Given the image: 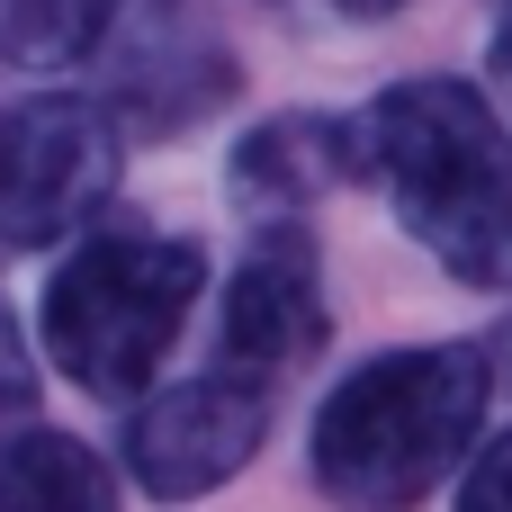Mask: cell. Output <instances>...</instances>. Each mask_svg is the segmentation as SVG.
Instances as JSON below:
<instances>
[{
    "label": "cell",
    "instance_id": "cell-2",
    "mask_svg": "<svg viewBox=\"0 0 512 512\" xmlns=\"http://www.w3.org/2000/svg\"><path fill=\"white\" fill-rule=\"evenodd\" d=\"M495 396V360L477 342H414V351H378L369 369H351L315 432H306V468L324 486V504L342 512H414L441 495V477L468 468L477 423Z\"/></svg>",
    "mask_w": 512,
    "mask_h": 512
},
{
    "label": "cell",
    "instance_id": "cell-13",
    "mask_svg": "<svg viewBox=\"0 0 512 512\" xmlns=\"http://www.w3.org/2000/svg\"><path fill=\"white\" fill-rule=\"evenodd\" d=\"M486 81H495V108H512V9L495 27V45H486Z\"/></svg>",
    "mask_w": 512,
    "mask_h": 512
},
{
    "label": "cell",
    "instance_id": "cell-3",
    "mask_svg": "<svg viewBox=\"0 0 512 512\" xmlns=\"http://www.w3.org/2000/svg\"><path fill=\"white\" fill-rule=\"evenodd\" d=\"M198 297H207V252L189 234L90 225L45 270L36 333H45V360L81 396L126 405V396L153 387V369L171 360V342H180V324H189Z\"/></svg>",
    "mask_w": 512,
    "mask_h": 512
},
{
    "label": "cell",
    "instance_id": "cell-11",
    "mask_svg": "<svg viewBox=\"0 0 512 512\" xmlns=\"http://www.w3.org/2000/svg\"><path fill=\"white\" fill-rule=\"evenodd\" d=\"M27 414H36V360H27V333H18V315H9V297H0V441H9Z\"/></svg>",
    "mask_w": 512,
    "mask_h": 512
},
{
    "label": "cell",
    "instance_id": "cell-14",
    "mask_svg": "<svg viewBox=\"0 0 512 512\" xmlns=\"http://www.w3.org/2000/svg\"><path fill=\"white\" fill-rule=\"evenodd\" d=\"M315 9H333V18H387V9H405V0H315Z\"/></svg>",
    "mask_w": 512,
    "mask_h": 512
},
{
    "label": "cell",
    "instance_id": "cell-9",
    "mask_svg": "<svg viewBox=\"0 0 512 512\" xmlns=\"http://www.w3.org/2000/svg\"><path fill=\"white\" fill-rule=\"evenodd\" d=\"M0 512H117L99 450L63 432H9L0 441Z\"/></svg>",
    "mask_w": 512,
    "mask_h": 512
},
{
    "label": "cell",
    "instance_id": "cell-8",
    "mask_svg": "<svg viewBox=\"0 0 512 512\" xmlns=\"http://www.w3.org/2000/svg\"><path fill=\"white\" fill-rule=\"evenodd\" d=\"M369 180L360 171V117H324V108H288V117H261L234 162H225V189L234 207L270 216V225H306L315 198Z\"/></svg>",
    "mask_w": 512,
    "mask_h": 512
},
{
    "label": "cell",
    "instance_id": "cell-7",
    "mask_svg": "<svg viewBox=\"0 0 512 512\" xmlns=\"http://www.w3.org/2000/svg\"><path fill=\"white\" fill-rule=\"evenodd\" d=\"M333 333L324 306V261L306 243V225H261L252 252L225 279V315H216V378L270 387L288 369H306Z\"/></svg>",
    "mask_w": 512,
    "mask_h": 512
},
{
    "label": "cell",
    "instance_id": "cell-5",
    "mask_svg": "<svg viewBox=\"0 0 512 512\" xmlns=\"http://www.w3.org/2000/svg\"><path fill=\"white\" fill-rule=\"evenodd\" d=\"M99 45H108L99 108L117 117V135L171 144V135H189L198 117H216L243 90V63H234L207 0H126Z\"/></svg>",
    "mask_w": 512,
    "mask_h": 512
},
{
    "label": "cell",
    "instance_id": "cell-12",
    "mask_svg": "<svg viewBox=\"0 0 512 512\" xmlns=\"http://www.w3.org/2000/svg\"><path fill=\"white\" fill-rule=\"evenodd\" d=\"M459 512H512V432H495V441L468 459V477H459Z\"/></svg>",
    "mask_w": 512,
    "mask_h": 512
},
{
    "label": "cell",
    "instance_id": "cell-1",
    "mask_svg": "<svg viewBox=\"0 0 512 512\" xmlns=\"http://www.w3.org/2000/svg\"><path fill=\"white\" fill-rule=\"evenodd\" d=\"M360 171L387 189L396 225L459 279L512 288V126L504 108L459 72L387 81L360 108Z\"/></svg>",
    "mask_w": 512,
    "mask_h": 512
},
{
    "label": "cell",
    "instance_id": "cell-6",
    "mask_svg": "<svg viewBox=\"0 0 512 512\" xmlns=\"http://www.w3.org/2000/svg\"><path fill=\"white\" fill-rule=\"evenodd\" d=\"M270 441V387H243V378H180V387H153L135 414H126V477L153 495V504H198L216 495L225 477H243Z\"/></svg>",
    "mask_w": 512,
    "mask_h": 512
},
{
    "label": "cell",
    "instance_id": "cell-10",
    "mask_svg": "<svg viewBox=\"0 0 512 512\" xmlns=\"http://www.w3.org/2000/svg\"><path fill=\"white\" fill-rule=\"evenodd\" d=\"M117 9L126 0H0V63L63 72V63H81L117 27Z\"/></svg>",
    "mask_w": 512,
    "mask_h": 512
},
{
    "label": "cell",
    "instance_id": "cell-4",
    "mask_svg": "<svg viewBox=\"0 0 512 512\" xmlns=\"http://www.w3.org/2000/svg\"><path fill=\"white\" fill-rule=\"evenodd\" d=\"M126 162V135L81 90H36L0 108V252H45L90 234Z\"/></svg>",
    "mask_w": 512,
    "mask_h": 512
}]
</instances>
